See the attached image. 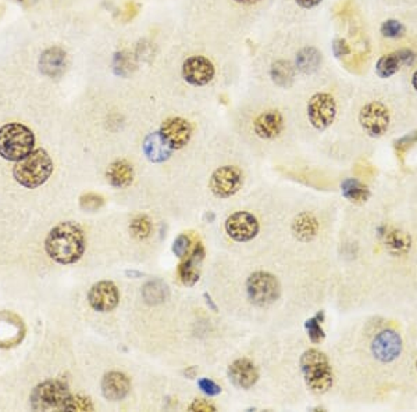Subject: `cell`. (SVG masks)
<instances>
[{
  "label": "cell",
  "mask_w": 417,
  "mask_h": 412,
  "mask_svg": "<svg viewBox=\"0 0 417 412\" xmlns=\"http://www.w3.org/2000/svg\"><path fill=\"white\" fill-rule=\"evenodd\" d=\"M153 230V225L152 221L148 215H136L135 218H132V221L129 222V232L134 237L143 240L148 239L150 236Z\"/></svg>",
  "instance_id": "obj_30"
},
{
  "label": "cell",
  "mask_w": 417,
  "mask_h": 412,
  "mask_svg": "<svg viewBox=\"0 0 417 412\" xmlns=\"http://www.w3.org/2000/svg\"><path fill=\"white\" fill-rule=\"evenodd\" d=\"M181 74L187 84L192 87H205L213 81L215 68L208 57L191 56L183 63Z\"/></svg>",
  "instance_id": "obj_12"
},
{
  "label": "cell",
  "mask_w": 417,
  "mask_h": 412,
  "mask_svg": "<svg viewBox=\"0 0 417 412\" xmlns=\"http://www.w3.org/2000/svg\"><path fill=\"white\" fill-rule=\"evenodd\" d=\"M270 77L273 82L280 88H290L294 84L295 78V68L290 61L277 60L273 63L270 70Z\"/></svg>",
  "instance_id": "obj_24"
},
{
  "label": "cell",
  "mask_w": 417,
  "mask_h": 412,
  "mask_svg": "<svg viewBox=\"0 0 417 412\" xmlns=\"http://www.w3.org/2000/svg\"><path fill=\"white\" fill-rule=\"evenodd\" d=\"M297 68L304 74H313L321 63V53L316 47H304L297 54Z\"/></svg>",
  "instance_id": "obj_26"
},
{
  "label": "cell",
  "mask_w": 417,
  "mask_h": 412,
  "mask_svg": "<svg viewBox=\"0 0 417 412\" xmlns=\"http://www.w3.org/2000/svg\"><path fill=\"white\" fill-rule=\"evenodd\" d=\"M318 232V222L311 212H301L292 222V233L299 242H311Z\"/></svg>",
  "instance_id": "obj_23"
},
{
  "label": "cell",
  "mask_w": 417,
  "mask_h": 412,
  "mask_svg": "<svg viewBox=\"0 0 417 412\" xmlns=\"http://www.w3.org/2000/svg\"><path fill=\"white\" fill-rule=\"evenodd\" d=\"M190 411H199V412H214L215 411V407L213 404H210L206 400H202V399H197L194 400L190 407H188Z\"/></svg>",
  "instance_id": "obj_40"
},
{
  "label": "cell",
  "mask_w": 417,
  "mask_h": 412,
  "mask_svg": "<svg viewBox=\"0 0 417 412\" xmlns=\"http://www.w3.org/2000/svg\"><path fill=\"white\" fill-rule=\"evenodd\" d=\"M39 71L49 78L60 77L67 66V53L57 46L46 49L39 57Z\"/></svg>",
  "instance_id": "obj_21"
},
{
  "label": "cell",
  "mask_w": 417,
  "mask_h": 412,
  "mask_svg": "<svg viewBox=\"0 0 417 412\" xmlns=\"http://www.w3.org/2000/svg\"><path fill=\"white\" fill-rule=\"evenodd\" d=\"M402 350L401 336L394 330L380 332L372 344V351L381 362H391L398 358Z\"/></svg>",
  "instance_id": "obj_15"
},
{
  "label": "cell",
  "mask_w": 417,
  "mask_h": 412,
  "mask_svg": "<svg viewBox=\"0 0 417 412\" xmlns=\"http://www.w3.org/2000/svg\"><path fill=\"white\" fill-rule=\"evenodd\" d=\"M225 232L235 242H249L259 233L260 225L257 218L248 211H236L225 221Z\"/></svg>",
  "instance_id": "obj_10"
},
{
  "label": "cell",
  "mask_w": 417,
  "mask_h": 412,
  "mask_svg": "<svg viewBox=\"0 0 417 412\" xmlns=\"http://www.w3.org/2000/svg\"><path fill=\"white\" fill-rule=\"evenodd\" d=\"M417 142V131L415 132H411V133H408V135H405L404 138H401V139H398L397 142H395V149H397V152L400 153V154H404L412 145H415Z\"/></svg>",
  "instance_id": "obj_38"
},
{
  "label": "cell",
  "mask_w": 417,
  "mask_h": 412,
  "mask_svg": "<svg viewBox=\"0 0 417 412\" xmlns=\"http://www.w3.org/2000/svg\"><path fill=\"white\" fill-rule=\"evenodd\" d=\"M341 189L345 199L358 205L367 202L370 198V191L367 189V186L355 178H346L342 182Z\"/></svg>",
  "instance_id": "obj_25"
},
{
  "label": "cell",
  "mask_w": 417,
  "mask_h": 412,
  "mask_svg": "<svg viewBox=\"0 0 417 412\" xmlns=\"http://www.w3.org/2000/svg\"><path fill=\"white\" fill-rule=\"evenodd\" d=\"M397 53H398V56L401 59L402 66H412L415 63V60H416V54L412 50H409V49H404V50H400Z\"/></svg>",
  "instance_id": "obj_41"
},
{
  "label": "cell",
  "mask_w": 417,
  "mask_h": 412,
  "mask_svg": "<svg viewBox=\"0 0 417 412\" xmlns=\"http://www.w3.org/2000/svg\"><path fill=\"white\" fill-rule=\"evenodd\" d=\"M323 318H324V312L321 311L316 316H313V318L308 319L305 322V328H306L308 336H309L311 341L314 343V344H320L324 340V337H325V333H324V330H323V328L320 325L321 321H323Z\"/></svg>",
  "instance_id": "obj_32"
},
{
  "label": "cell",
  "mask_w": 417,
  "mask_h": 412,
  "mask_svg": "<svg viewBox=\"0 0 417 412\" xmlns=\"http://www.w3.org/2000/svg\"><path fill=\"white\" fill-rule=\"evenodd\" d=\"M17 1H24V0H17Z\"/></svg>",
  "instance_id": "obj_46"
},
{
  "label": "cell",
  "mask_w": 417,
  "mask_h": 412,
  "mask_svg": "<svg viewBox=\"0 0 417 412\" xmlns=\"http://www.w3.org/2000/svg\"><path fill=\"white\" fill-rule=\"evenodd\" d=\"M142 150L145 157L153 164H160L167 161L174 153L173 147L166 142V139L162 136L159 131L146 135L142 143Z\"/></svg>",
  "instance_id": "obj_19"
},
{
  "label": "cell",
  "mask_w": 417,
  "mask_h": 412,
  "mask_svg": "<svg viewBox=\"0 0 417 412\" xmlns=\"http://www.w3.org/2000/svg\"><path fill=\"white\" fill-rule=\"evenodd\" d=\"M142 296L148 304H160L167 297V286L162 281H150L143 286Z\"/></svg>",
  "instance_id": "obj_28"
},
{
  "label": "cell",
  "mask_w": 417,
  "mask_h": 412,
  "mask_svg": "<svg viewBox=\"0 0 417 412\" xmlns=\"http://www.w3.org/2000/svg\"><path fill=\"white\" fill-rule=\"evenodd\" d=\"M401 66H402V63H401L398 53L397 52L390 53V54H386L379 59V61L376 64V74L380 78H390L400 71Z\"/></svg>",
  "instance_id": "obj_27"
},
{
  "label": "cell",
  "mask_w": 417,
  "mask_h": 412,
  "mask_svg": "<svg viewBox=\"0 0 417 412\" xmlns=\"http://www.w3.org/2000/svg\"><path fill=\"white\" fill-rule=\"evenodd\" d=\"M380 32L383 34V36L386 38H391V39H398L402 38L407 32V28L402 22L397 21V20H387L381 24Z\"/></svg>",
  "instance_id": "obj_34"
},
{
  "label": "cell",
  "mask_w": 417,
  "mask_h": 412,
  "mask_svg": "<svg viewBox=\"0 0 417 412\" xmlns=\"http://www.w3.org/2000/svg\"><path fill=\"white\" fill-rule=\"evenodd\" d=\"M246 295L252 304L267 307L280 299L281 286L273 274L256 271L246 279Z\"/></svg>",
  "instance_id": "obj_6"
},
{
  "label": "cell",
  "mask_w": 417,
  "mask_h": 412,
  "mask_svg": "<svg viewBox=\"0 0 417 412\" xmlns=\"http://www.w3.org/2000/svg\"><path fill=\"white\" fill-rule=\"evenodd\" d=\"M228 379L238 388L248 390L256 385L259 381V371L256 365L248 358H238L228 367Z\"/></svg>",
  "instance_id": "obj_16"
},
{
  "label": "cell",
  "mask_w": 417,
  "mask_h": 412,
  "mask_svg": "<svg viewBox=\"0 0 417 412\" xmlns=\"http://www.w3.org/2000/svg\"><path fill=\"white\" fill-rule=\"evenodd\" d=\"M235 3H238V4H245V6H252V4H256V3H259V1H262V0H234Z\"/></svg>",
  "instance_id": "obj_43"
},
{
  "label": "cell",
  "mask_w": 417,
  "mask_h": 412,
  "mask_svg": "<svg viewBox=\"0 0 417 412\" xmlns=\"http://www.w3.org/2000/svg\"><path fill=\"white\" fill-rule=\"evenodd\" d=\"M332 53L337 59H341V57H345V56L351 54V47H349V45L345 39L337 38L332 42Z\"/></svg>",
  "instance_id": "obj_39"
},
{
  "label": "cell",
  "mask_w": 417,
  "mask_h": 412,
  "mask_svg": "<svg viewBox=\"0 0 417 412\" xmlns=\"http://www.w3.org/2000/svg\"><path fill=\"white\" fill-rule=\"evenodd\" d=\"M359 122L365 133L372 138H380L390 126V111L381 102H370L362 107Z\"/></svg>",
  "instance_id": "obj_8"
},
{
  "label": "cell",
  "mask_w": 417,
  "mask_h": 412,
  "mask_svg": "<svg viewBox=\"0 0 417 412\" xmlns=\"http://www.w3.org/2000/svg\"><path fill=\"white\" fill-rule=\"evenodd\" d=\"M412 85H414V88L417 91V70L415 71L414 77H412Z\"/></svg>",
  "instance_id": "obj_45"
},
{
  "label": "cell",
  "mask_w": 417,
  "mask_h": 412,
  "mask_svg": "<svg viewBox=\"0 0 417 412\" xmlns=\"http://www.w3.org/2000/svg\"><path fill=\"white\" fill-rule=\"evenodd\" d=\"M53 174V160L43 149H34L13 167V178L27 189H36Z\"/></svg>",
  "instance_id": "obj_2"
},
{
  "label": "cell",
  "mask_w": 417,
  "mask_h": 412,
  "mask_svg": "<svg viewBox=\"0 0 417 412\" xmlns=\"http://www.w3.org/2000/svg\"><path fill=\"white\" fill-rule=\"evenodd\" d=\"M198 388L205 393L208 395V397H214V396H218L221 393V388L213 382L211 379L208 378H202L198 381Z\"/></svg>",
  "instance_id": "obj_37"
},
{
  "label": "cell",
  "mask_w": 417,
  "mask_h": 412,
  "mask_svg": "<svg viewBox=\"0 0 417 412\" xmlns=\"http://www.w3.org/2000/svg\"><path fill=\"white\" fill-rule=\"evenodd\" d=\"M190 246H191V239L185 233H181L176 237L173 243V253L178 258H185L190 251Z\"/></svg>",
  "instance_id": "obj_36"
},
{
  "label": "cell",
  "mask_w": 417,
  "mask_h": 412,
  "mask_svg": "<svg viewBox=\"0 0 417 412\" xmlns=\"http://www.w3.org/2000/svg\"><path fill=\"white\" fill-rule=\"evenodd\" d=\"M416 367H417V362H416Z\"/></svg>",
  "instance_id": "obj_47"
},
{
  "label": "cell",
  "mask_w": 417,
  "mask_h": 412,
  "mask_svg": "<svg viewBox=\"0 0 417 412\" xmlns=\"http://www.w3.org/2000/svg\"><path fill=\"white\" fill-rule=\"evenodd\" d=\"M106 178L113 188H128L134 181V167L127 160H115L108 165Z\"/></svg>",
  "instance_id": "obj_22"
},
{
  "label": "cell",
  "mask_w": 417,
  "mask_h": 412,
  "mask_svg": "<svg viewBox=\"0 0 417 412\" xmlns=\"http://www.w3.org/2000/svg\"><path fill=\"white\" fill-rule=\"evenodd\" d=\"M205 258V247L202 246V243H197V246L194 247L191 256L183 261L178 267V277L180 281L185 285V286H195L199 281L201 277V265L202 261Z\"/></svg>",
  "instance_id": "obj_20"
},
{
  "label": "cell",
  "mask_w": 417,
  "mask_h": 412,
  "mask_svg": "<svg viewBox=\"0 0 417 412\" xmlns=\"http://www.w3.org/2000/svg\"><path fill=\"white\" fill-rule=\"evenodd\" d=\"M88 303L98 312L113 311L120 303L118 288L111 281H101L88 292Z\"/></svg>",
  "instance_id": "obj_14"
},
{
  "label": "cell",
  "mask_w": 417,
  "mask_h": 412,
  "mask_svg": "<svg viewBox=\"0 0 417 412\" xmlns=\"http://www.w3.org/2000/svg\"><path fill=\"white\" fill-rule=\"evenodd\" d=\"M386 246L394 253H405L411 247V237L400 230H391L386 235Z\"/></svg>",
  "instance_id": "obj_31"
},
{
  "label": "cell",
  "mask_w": 417,
  "mask_h": 412,
  "mask_svg": "<svg viewBox=\"0 0 417 412\" xmlns=\"http://www.w3.org/2000/svg\"><path fill=\"white\" fill-rule=\"evenodd\" d=\"M27 333L25 323L13 311H0V348H13L22 343Z\"/></svg>",
  "instance_id": "obj_13"
},
{
  "label": "cell",
  "mask_w": 417,
  "mask_h": 412,
  "mask_svg": "<svg viewBox=\"0 0 417 412\" xmlns=\"http://www.w3.org/2000/svg\"><path fill=\"white\" fill-rule=\"evenodd\" d=\"M135 68V61L132 54L128 52H117L113 57V71L118 77H128Z\"/></svg>",
  "instance_id": "obj_29"
},
{
  "label": "cell",
  "mask_w": 417,
  "mask_h": 412,
  "mask_svg": "<svg viewBox=\"0 0 417 412\" xmlns=\"http://www.w3.org/2000/svg\"><path fill=\"white\" fill-rule=\"evenodd\" d=\"M71 392L62 381H45L34 388L29 395L31 409L35 411H63Z\"/></svg>",
  "instance_id": "obj_5"
},
{
  "label": "cell",
  "mask_w": 417,
  "mask_h": 412,
  "mask_svg": "<svg viewBox=\"0 0 417 412\" xmlns=\"http://www.w3.org/2000/svg\"><path fill=\"white\" fill-rule=\"evenodd\" d=\"M87 249L85 232L74 221L60 222L53 226L45 240L46 254L62 265L78 263Z\"/></svg>",
  "instance_id": "obj_1"
},
{
  "label": "cell",
  "mask_w": 417,
  "mask_h": 412,
  "mask_svg": "<svg viewBox=\"0 0 417 412\" xmlns=\"http://www.w3.org/2000/svg\"><path fill=\"white\" fill-rule=\"evenodd\" d=\"M104 205V199L97 193H87L80 198V207L85 211H98Z\"/></svg>",
  "instance_id": "obj_35"
},
{
  "label": "cell",
  "mask_w": 417,
  "mask_h": 412,
  "mask_svg": "<svg viewBox=\"0 0 417 412\" xmlns=\"http://www.w3.org/2000/svg\"><path fill=\"white\" fill-rule=\"evenodd\" d=\"M35 147V135L24 124L8 122L0 128V156L7 161H20Z\"/></svg>",
  "instance_id": "obj_3"
},
{
  "label": "cell",
  "mask_w": 417,
  "mask_h": 412,
  "mask_svg": "<svg viewBox=\"0 0 417 412\" xmlns=\"http://www.w3.org/2000/svg\"><path fill=\"white\" fill-rule=\"evenodd\" d=\"M95 406L90 397L81 395H71L63 409V411H94Z\"/></svg>",
  "instance_id": "obj_33"
},
{
  "label": "cell",
  "mask_w": 417,
  "mask_h": 412,
  "mask_svg": "<svg viewBox=\"0 0 417 412\" xmlns=\"http://www.w3.org/2000/svg\"><path fill=\"white\" fill-rule=\"evenodd\" d=\"M284 129V118L278 110H267L259 114L253 121V131L262 139H276Z\"/></svg>",
  "instance_id": "obj_17"
},
{
  "label": "cell",
  "mask_w": 417,
  "mask_h": 412,
  "mask_svg": "<svg viewBox=\"0 0 417 412\" xmlns=\"http://www.w3.org/2000/svg\"><path fill=\"white\" fill-rule=\"evenodd\" d=\"M131 392L129 378L118 371L107 372L102 379V395L108 402H121Z\"/></svg>",
  "instance_id": "obj_18"
},
{
  "label": "cell",
  "mask_w": 417,
  "mask_h": 412,
  "mask_svg": "<svg viewBox=\"0 0 417 412\" xmlns=\"http://www.w3.org/2000/svg\"><path fill=\"white\" fill-rule=\"evenodd\" d=\"M337 103L330 94H316L308 103V118L314 129L325 131L335 119Z\"/></svg>",
  "instance_id": "obj_9"
},
{
  "label": "cell",
  "mask_w": 417,
  "mask_h": 412,
  "mask_svg": "<svg viewBox=\"0 0 417 412\" xmlns=\"http://www.w3.org/2000/svg\"><path fill=\"white\" fill-rule=\"evenodd\" d=\"M243 185V174L235 165H224L217 168L208 181L210 192L218 199L232 198Z\"/></svg>",
  "instance_id": "obj_7"
},
{
  "label": "cell",
  "mask_w": 417,
  "mask_h": 412,
  "mask_svg": "<svg viewBox=\"0 0 417 412\" xmlns=\"http://www.w3.org/2000/svg\"><path fill=\"white\" fill-rule=\"evenodd\" d=\"M295 1L302 8H313V7H316V6H318L321 3V0H295Z\"/></svg>",
  "instance_id": "obj_42"
},
{
  "label": "cell",
  "mask_w": 417,
  "mask_h": 412,
  "mask_svg": "<svg viewBox=\"0 0 417 412\" xmlns=\"http://www.w3.org/2000/svg\"><path fill=\"white\" fill-rule=\"evenodd\" d=\"M301 369L306 386L313 393H327L334 382L330 361L324 353L316 348L306 350L301 357Z\"/></svg>",
  "instance_id": "obj_4"
},
{
  "label": "cell",
  "mask_w": 417,
  "mask_h": 412,
  "mask_svg": "<svg viewBox=\"0 0 417 412\" xmlns=\"http://www.w3.org/2000/svg\"><path fill=\"white\" fill-rule=\"evenodd\" d=\"M205 297H206V303H208V306H210V307H211V309H213V311H215V306H214V304H213V302H211V297H210V296H208V295H205Z\"/></svg>",
  "instance_id": "obj_44"
},
{
  "label": "cell",
  "mask_w": 417,
  "mask_h": 412,
  "mask_svg": "<svg viewBox=\"0 0 417 412\" xmlns=\"http://www.w3.org/2000/svg\"><path fill=\"white\" fill-rule=\"evenodd\" d=\"M159 132L176 152L184 149L190 143L194 133V126L187 118L170 117L162 122Z\"/></svg>",
  "instance_id": "obj_11"
}]
</instances>
